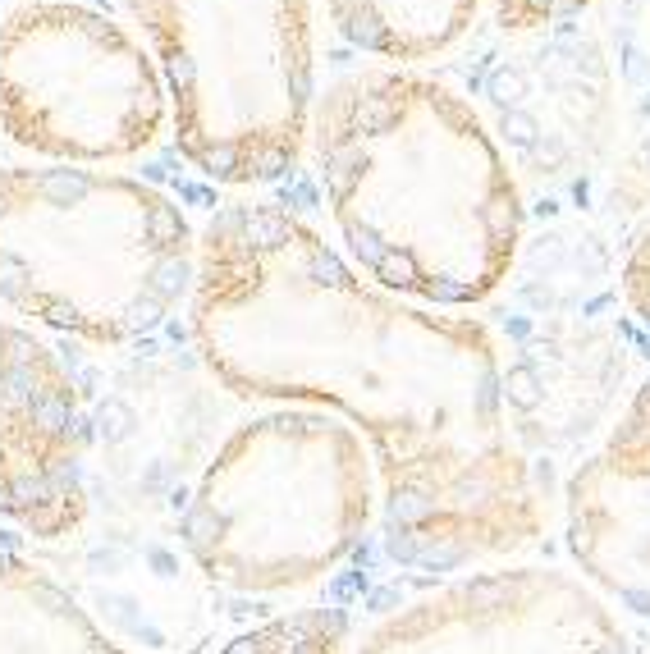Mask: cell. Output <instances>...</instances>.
<instances>
[{
  "label": "cell",
  "instance_id": "obj_1",
  "mask_svg": "<svg viewBox=\"0 0 650 654\" xmlns=\"http://www.w3.org/2000/svg\"><path fill=\"white\" fill-rule=\"evenodd\" d=\"M188 321L220 389L335 412L367 440L399 558L449 568L513 554L545 531L541 490L509 430L495 334L477 316L376 289L293 206H216L197 229Z\"/></svg>",
  "mask_w": 650,
  "mask_h": 654
},
{
  "label": "cell",
  "instance_id": "obj_2",
  "mask_svg": "<svg viewBox=\"0 0 650 654\" xmlns=\"http://www.w3.org/2000/svg\"><path fill=\"white\" fill-rule=\"evenodd\" d=\"M307 151L344 252L376 289L467 311L509 279L522 193L449 83L371 65L316 92Z\"/></svg>",
  "mask_w": 650,
  "mask_h": 654
},
{
  "label": "cell",
  "instance_id": "obj_3",
  "mask_svg": "<svg viewBox=\"0 0 650 654\" xmlns=\"http://www.w3.org/2000/svg\"><path fill=\"white\" fill-rule=\"evenodd\" d=\"M197 229L156 183L0 165V307L92 348L138 344L193 298Z\"/></svg>",
  "mask_w": 650,
  "mask_h": 654
},
{
  "label": "cell",
  "instance_id": "obj_4",
  "mask_svg": "<svg viewBox=\"0 0 650 654\" xmlns=\"http://www.w3.org/2000/svg\"><path fill=\"white\" fill-rule=\"evenodd\" d=\"M376 513V462L358 430L321 408H271L229 430L202 467L179 540L206 581L284 595L330 577Z\"/></svg>",
  "mask_w": 650,
  "mask_h": 654
},
{
  "label": "cell",
  "instance_id": "obj_5",
  "mask_svg": "<svg viewBox=\"0 0 650 654\" xmlns=\"http://www.w3.org/2000/svg\"><path fill=\"white\" fill-rule=\"evenodd\" d=\"M202 179L261 188L298 170L316 106L312 0H120Z\"/></svg>",
  "mask_w": 650,
  "mask_h": 654
},
{
  "label": "cell",
  "instance_id": "obj_6",
  "mask_svg": "<svg viewBox=\"0 0 650 654\" xmlns=\"http://www.w3.org/2000/svg\"><path fill=\"white\" fill-rule=\"evenodd\" d=\"M170 129L147 42L92 0H19L0 19V133L42 165L133 161Z\"/></svg>",
  "mask_w": 650,
  "mask_h": 654
},
{
  "label": "cell",
  "instance_id": "obj_7",
  "mask_svg": "<svg viewBox=\"0 0 650 654\" xmlns=\"http://www.w3.org/2000/svg\"><path fill=\"white\" fill-rule=\"evenodd\" d=\"M353 654H637L614 604L564 568H495L371 622Z\"/></svg>",
  "mask_w": 650,
  "mask_h": 654
},
{
  "label": "cell",
  "instance_id": "obj_8",
  "mask_svg": "<svg viewBox=\"0 0 650 654\" xmlns=\"http://www.w3.org/2000/svg\"><path fill=\"white\" fill-rule=\"evenodd\" d=\"M87 508L83 389L42 334L0 316V517L55 545L83 531Z\"/></svg>",
  "mask_w": 650,
  "mask_h": 654
},
{
  "label": "cell",
  "instance_id": "obj_9",
  "mask_svg": "<svg viewBox=\"0 0 650 654\" xmlns=\"http://www.w3.org/2000/svg\"><path fill=\"white\" fill-rule=\"evenodd\" d=\"M568 554L609 604L650 613V380L564 485Z\"/></svg>",
  "mask_w": 650,
  "mask_h": 654
},
{
  "label": "cell",
  "instance_id": "obj_10",
  "mask_svg": "<svg viewBox=\"0 0 650 654\" xmlns=\"http://www.w3.org/2000/svg\"><path fill=\"white\" fill-rule=\"evenodd\" d=\"M0 654H129L42 563L0 545Z\"/></svg>",
  "mask_w": 650,
  "mask_h": 654
},
{
  "label": "cell",
  "instance_id": "obj_11",
  "mask_svg": "<svg viewBox=\"0 0 650 654\" xmlns=\"http://www.w3.org/2000/svg\"><path fill=\"white\" fill-rule=\"evenodd\" d=\"M321 10L353 51L408 69L454 51L477 28L486 0H321Z\"/></svg>",
  "mask_w": 650,
  "mask_h": 654
},
{
  "label": "cell",
  "instance_id": "obj_12",
  "mask_svg": "<svg viewBox=\"0 0 650 654\" xmlns=\"http://www.w3.org/2000/svg\"><path fill=\"white\" fill-rule=\"evenodd\" d=\"M353 622L344 609H298L239 632L216 654H348Z\"/></svg>",
  "mask_w": 650,
  "mask_h": 654
},
{
  "label": "cell",
  "instance_id": "obj_13",
  "mask_svg": "<svg viewBox=\"0 0 650 654\" xmlns=\"http://www.w3.org/2000/svg\"><path fill=\"white\" fill-rule=\"evenodd\" d=\"M586 5H596V0H490L499 28H509V33H536V28L568 23Z\"/></svg>",
  "mask_w": 650,
  "mask_h": 654
},
{
  "label": "cell",
  "instance_id": "obj_14",
  "mask_svg": "<svg viewBox=\"0 0 650 654\" xmlns=\"http://www.w3.org/2000/svg\"><path fill=\"white\" fill-rule=\"evenodd\" d=\"M623 298H628L632 321L650 334V229L632 243L628 261H623Z\"/></svg>",
  "mask_w": 650,
  "mask_h": 654
}]
</instances>
